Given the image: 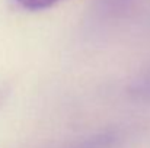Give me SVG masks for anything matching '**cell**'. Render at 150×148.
I'll return each mask as SVG.
<instances>
[{
	"label": "cell",
	"instance_id": "cell-1",
	"mask_svg": "<svg viewBox=\"0 0 150 148\" xmlns=\"http://www.w3.org/2000/svg\"><path fill=\"white\" fill-rule=\"evenodd\" d=\"M128 93L137 102L150 103V68L134 79V81L128 87Z\"/></svg>",
	"mask_w": 150,
	"mask_h": 148
},
{
	"label": "cell",
	"instance_id": "cell-2",
	"mask_svg": "<svg viewBox=\"0 0 150 148\" xmlns=\"http://www.w3.org/2000/svg\"><path fill=\"white\" fill-rule=\"evenodd\" d=\"M115 142H117V134L103 132V134L93 135L91 138H86L83 141H79L70 148H112Z\"/></svg>",
	"mask_w": 150,
	"mask_h": 148
},
{
	"label": "cell",
	"instance_id": "cell-3",
	"mask_svg": "<svg viewBox=\"0 0 150 148\" xmlns=\"http://www.w3.org/2000/svg\"><path fill=\"white\" fill-rule=\"evenodd\" d=\"M58 1H61V0H16V3H18L22 9L31 10V12L48 9L51 6L57 4Z\"/></svg>",
	"mask_w": 150,
	"mask_h": 148
}]
</instances>
